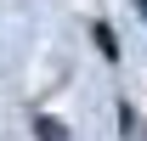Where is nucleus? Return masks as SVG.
Here are the masks:
<instances>
[{"instance_id":"7ed1b4c3","label":"nucleus","mask_w":147,"mask_h":141,"mask_svg":"<svg viewBox=\"0 0 147 141\" xmlns=\"http://www.w3.org/2000/svg\"><path fill=\"white\" fill-rule=\"evenodd\" d=\"M136 11H142V17H147V0H136Z\"/></svg>"},{"instance_id":"f03ea898","label":"nucleus","mask_w":147,"mask_h":141,"mask_svg":"<svg viewBox=\"0 0 147 141\" xmlns=\"http://www.w3.org/2000/svg\"><path fill=\"white\" fill-rule=\"evenodd\" d=\"M34 130H40V141H68V136H62V124H57V119H40Z\"/></svg>"},{"instance_id":"f257e3e1","label":"nucleus","mask_w":147,"mask_h":141,"mask_svg":"<svg viewBox=\"0 0 147 141\" xmlns=\"http://www.w3.org/2000/svg\"><path fill=\"white\" fill-rule=\"evenodd\" d=\"M96 45H102V56H108V62H119V40H113V28H102V23H96Z\"/></svg>"}]
</instances>
